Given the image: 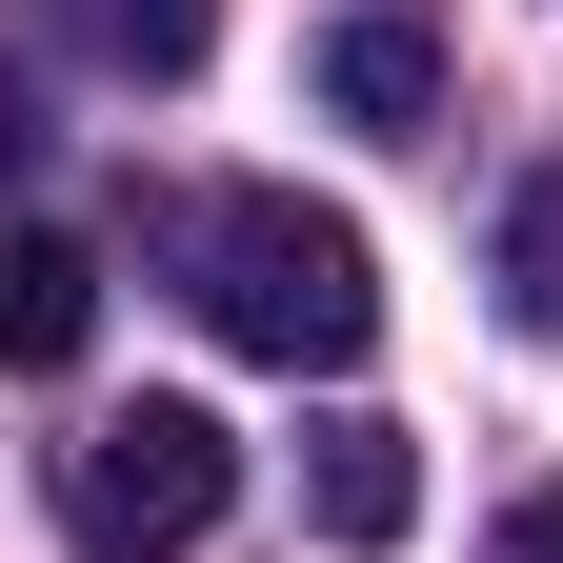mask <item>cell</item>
<instances>
[{
	"label": "cell",
	"mask_w": 563,
	"mask_h": 563,
	"mask_svg": "<svg viewBox=\"0 0 563 563\" xmlns=\"http://www.w3.org/2000/svg\"><path fill=\"white\" fill-rule=\"evenodd\" d=\"M21 162H41V101H21V81H0V181H21Z\"/></svg>",
	"instance_id": "obj_8"
},
{
	"label": "cell",
	"mask_w": 563,
	"mask_h": 563,
	"mask_svg": "<svg viewBox=\"0 0 563 563\" xmlns=\"http://www.w3.org/2000/svg\"><path fill=\"white\" fill-rule=\"evenodd\" d=\"M504 563H563V504H523V523H504Z\"/></svg>",
	"instance_id": "obj_9"
},
{
	"label": "cell",
	"mask_w": 563,
	"mask_h": 563,
	"mask_svg": "<svg viewBox=\"0 0 563 563\" xmlns=\"http://www.w3.org/2000/svg\"><path fill=\"white\" fill-rule=\"evenodd\" d=\"M504 302H523V342H563V162L504 201Z\"/></svg>",
	"instance_id": "obj_7"
},
{
	"label": "cell",
	"mask_w": 563,
	"mask_h": 563,
	"mask_svg": "<svg viewBox=\"0 0 563 563\" xmlns=\"http://www.w3.org/2000/svg\"><path fill=\"white\" fill-rule=\"evenodd\" d=\"M81 342H101V262L60 222H0V383H60Z\"/></svg>",
	"instance_id": "obj_3"
},
{
	"label": "cell",
	"mask_w": 563,
	"mask_h": 563,
	"mask_svg": "<svg viewBox=\"0 0 563 563\" xmlns=\"http://www.w3.org/2000/svg\"><path fill=\"white\" fill-rule=\"evenodd\" d=\"M60 41H81L101 81H201V41H222V0H60Z\"/></svg>",
	"instance_id": "obj_6"
},
{
	"label": "cell",
	"mask_w": 563,
	"mask_h": 563,
	"mask_svg": "<svg viewBox=\"0 0 563 563\" xmlns=\"http://www.w3.org/2000/svg\"><path fill=\"white\" fill-rule=\"evenodd\" d=\"M302 523H322L342 563H383V543L422 523V463H402V422H363V402L322 422V443H302Z\"/></svg>",
	"instance_id": "obj_4"
},
{
	"label": "cell",
	"mask_w": 563,
	"mask_h": 563,
	"mask_svg": "<svg viewBox=\"0 0 563 563\" xmlns=\"http://www.w3.org/2000/svg\"><path fill=\"white\" fill-rule=\"evenodd\" d=\"M322 101L363 141H422V121H443V41H422V21H322Z\"/></svg>",
	"instance_id": "obj_5"
},
{
	"label": "cell",
	"mask_w": 563,
	"mask_h": 563,
	"mask_svg": "<svg viewBox=\"0 0 563 563\" xmlns=\"http://www.w3.org/2000/svg\"><path fill=\"white\" fill-rule=\"evenodd\" d=\"M181 302L222 322L242 363L342 383V363L383 342V262H363L342 201H302V181H222V201H181Z\"/></svg>",
	"instance_id": "obj_1"
},
{
	"label": "cell",
	"mask_w": 563,
	"mask_h": 563,
	"mask_svg": "<svg viewBox=\"0 0 563 563\" xmlns=\"http://www.w3.org/2000/svg\"><path fill=\"white\" fill-rule=\"evenodd\" d=\"M60 504H81L101 543H201L242 504V443L201 402H121V422H81V463H60Z\"/></svg>",
	"instance_id": "obj_2"
}]
</instances>
